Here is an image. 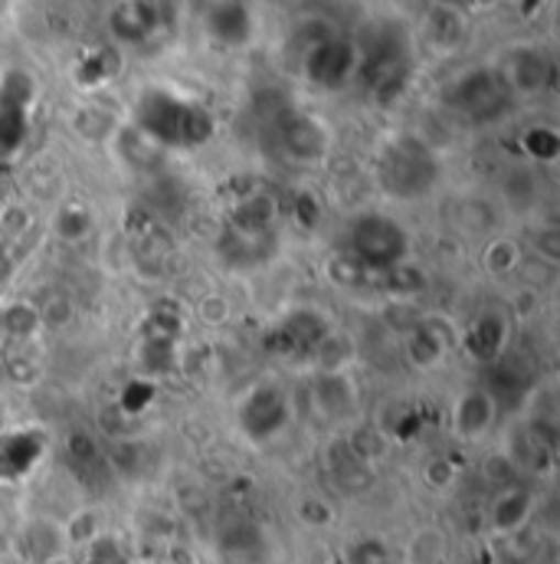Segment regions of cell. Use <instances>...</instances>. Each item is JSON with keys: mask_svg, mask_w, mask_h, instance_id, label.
<instances>
[{"mask_svg": "<svg viewBox=\"0 0 560 564\" xmlns=\"http://www.w3.org/2000/svg\"><path fill=\"white\" fill-rule=\"evenodd\" d=\"M135 129L157 148H200L213 135V116L190 96L151 86L135 102Z\"/></svg>", "mask_w": 560, "mask_h": 564, "instance_id": "1", "label": "cell"}, {"mask_svg": "<svg viewBox=\"0 0 560 564\" xmlns=\"http://www.w3.org/2000/svg\"><path fill=\"white\" fill-rule=\"evenodd\" d=\"M377 184L394 200H420L439 184V158L436 151L417 135H397L387 141L377 154Z\"/></svg>", "mask_w": 560, "mask_h": 564, "instance_id": "2", "label": "cell"}, {"mask_svg": "<svg viewBox=\"0 0 560 564\" xmlns=\"http://www.w3.org/2000/svg\"><path fill=\"white\" fill-rule=\"evenodd\" d=\"M344 253L367 273H391L410 257V234L391 214H358L344 230Z\"/></svg>", "mask_w": 560, "mask_h": 564, "instance_id": "3", "label": "cell"}, {"mask_svg": "<svg viewBox=\"0 0 560 564\" xmlns=\"http://www.w3.org/2000/svg\"><path fill=\"white\" fill-rule=\"evenodd\" d=\"M410 73V46L397 23H374L358 46V76L374 96H394Z\"/></svg>", "mask_w": 560, "mask_h": 564, "instance_id": "4", "label": "cell"}, {"mask_svg": "<svg viewBox=\"0 0 560 564\" xmlns=\"http://www.w3.org/2000/svg\"><path fill=\"white\" fill-rule=\"evenodd\" d=\"M512 93L505 86V79L498 76L495 66H475V69H465L459 73L446 93H442V102L469 119V122H479V126H492L498 122L508 109H512Z\"/></svg>", "mask_w": 560, "mask_h": 564, "instance_id": "5", "label": "cell"}, {"mask_svg": "<svg viewBox=\"0 0 560 564\" xmlns=\"http://www.w3.org/2000/svg\"><path fill=\"white\" fill-rule=\"evenodd\" d=\"M301 76L318 89H344L358 76V43L338 33H318L301 50Z\"/></svg>", "mask_w": 560, "mask_h": 564, "instance_id": "6", "label": "cell"}, {"mask_svg": "<svg viewBox=\"0 0 560 564\" xmlns=\"http://www.w3.org/2000/svg\"><path fill=\"white\" fill-rule=\"evenodd\" d=\"M276 141H279L282 154H288L298 164H315L328 154L331 148V132L328 126L301 109H285L276 116Z\"/></svg>", "mask_w": 560, "mask_h": 564, "instance_id": "7", "label": "cell"}, {"mask_svg": "<svg viewBox=\"0 0 560 564\" xmlns=\"http://www.w3.org/2000/svg\"><path fill=\"white\" fill-rule=\"evenodd\" d=\"M285 421H288V404L282 391H276V384H256L240 408V423L256 443L276 436Z\"/></svg>", "mask_w": 560, "mask_h": 564, "instance_id": "8", "label": "cell"}, {"mask_svg": "<svg viewBox=\"0 0 560 564\" xmlns=\"http://www.w3.org/2000/svg\"><path fill=\"white\" fill-rule=\"evenodd\" d=\"M498 76L505 79L512 96H528V93L545 89V83L551 76V63L535 46H515L512 53H505V63L498 66Z\"/></svg>", "mask_w": 560, "mask_h": 564, "instance_id": "9", "label": "cell"}, {"mask_svg": "<svg viewBox=\"0 0 560 564\" xmlns=\"http://www.w3.org/2000/svg\"><path fill=\"white\" fill-rule=\"evenodd\" d=\"M204 23H207V33L230 50L246 46L253 40V10L246 0H213L207 7Z\"/></svg>", "mask_w": 560, "mask_h": 564, "instance_id": "10", "label": "cell"}, {"mask_svg": "<svg viewBox=\"0 0 560 564\" xmlns=\"http://www.w3.org/2000/svg\"><path fill=\"white\" fill-rule=\"evenodd\" d=\"M161 3L157 0H119L112 7L109 26L116 33V40L122 43H144L161 30Z\"/></svg>", "mask_w": 560, "mask_h": 564, "instance_id": "11", "label": "cell"}, {"mask_svg": "<svg viewBox=\"0 0 560 564\" xmlns=\"http://www.w3.org/2000/svg\"><path fill=\"white\" fill-rule=\"evenodd\" d=\"M498 414V404L492 401V394L485 388H469L455 398L452 404V430L462 436V440H479L482 433L492 430Z\"/></svg>", "mask_w": 560, "mask_h": 564, "instance_id": "12", "label": "cell"}, {"mask_svg": "<svg viewBox=\"0 0 560 564\" xmlns=\"http://www.w3.org/2000/svg\"><path fill=\"white\" fill-rule=\"evenodd\" d=\"M531 519V496L525 489H505L492 509V522L498 532H515Z\"/></svg>", "mask_w": 560, "mask_h": 564, "instance_id": "13", "label": "cell"}, {"mask_svg": "<svg viewBox=\"0 0 560 564\" xmlns=\"http://www.w3.org/2000/svg\"><path fill=\"white\" fill-rule=\"evenodd\" d=\"M56 237L66 240V243H79L86 237H92V214L79 204H66L59 214H56Z\"/></svg>", "mask_w": 560, "mask_h": 564, "instance_id": "14", "label": "cell"}, {"mask_svg": "<svg viewBox=\"0 0 560 564\" xmlns=\"http://www.w3.org/2000/svg\"><path fill=\"white\" fill-rule=\"evenodd\" d=\"M528 151L541 161H551L558 154V135L551 129H535L528 132Z\"/></svg>", "mask_w": 560, "mask_h": 564, "instance_id": "15", "label": "cell"}]
</instances>
